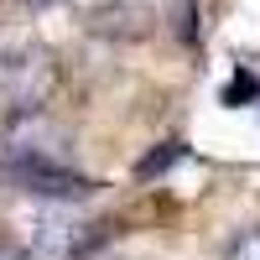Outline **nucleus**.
<instances>
[{
  "mask_svg": "<svg viewBox=\"0 0 260 260\" xmlns=\"http://www.w3.org/2000/svg\"><path fill=\"white\" fill-rule=\"evenodd\" d=\"M0 177H11L31 198L73 203L89 192V177L73 172V141L47 115H11L0 130Z\"/></svg>",
  "mask_w": 260,
  "mask_h": 260,
  "instance_id": "1",
  "label": "nucleus"
},
{
  "mask_svg": "<svg viewBox=\"0 0 260 260\" xmlns=\"http://www.w3.org/2000/svg\"><path fill=\"white\" fill-rule=\"evenodd\" d=\"M57 89V62L42 42L6 37L0 42V110L6 115H42Z\"/></svg>",
  "mask_w": 260,
  "mask_h": 260,
  "instance_id": "2",
  "label": "nucleus"
},
{
  "mask_svg": "<svg viewBox=\"0 0 260 260\" xmlns=\"http://www.w3.org/2000/svg\"><path fill=\"white\" fill-rule=\"evenodd\" d=\"M94 245H99V224L78 219L68 203H57V208H42L37 213L26 260H89Z\"/></svg>",
  "mask_w": 260,
  "mask_h": 260,
  "instance_id": "3",
  "label": "nucleus"
},
{
  "mask_svg": "<svg viewBox=\"0 0 260 260\" xmlns=\"http://www.w3.org/2000/svg\"><path fill=\"white\" fill-rule=\"evenodd\" d=\"M224 260H260V224L234 234V240L224 245Z\"/></svg>",
  "mask_w": 260,
  "mask_h": 260,
  "instance_id": "4",
  "label": "nucleus"
},
{
  "mask_svg": "<svg viewBox=\"0 0 260 260\" xmlns=\"http://www.w3.org/2000/svg\"><path fill=\"white\" fill-rule=\"evenodd\" d=\"M0 260H26V245H16V240L0 234Z\"/></svg>",
  "mask_w": 260,
  "mask_h": 260,
  "instance_id": "5",
  "label": "nucleus"
},
{
  "mask_svg": "<svg viewBox=\"0 0 260 260\" xmlns=\"http://www.w3.org/2000/svg\"><path fill=\"white\" fill-rule=\"evenodd\" d=\"M21 6H31V11H47V6H62V0H21Z\"/></svg>",
  "mask_w": 260,
  "mask_h": 260,
  "instance_id": "6",
  "label": "nucleus"
}]
</instances>
